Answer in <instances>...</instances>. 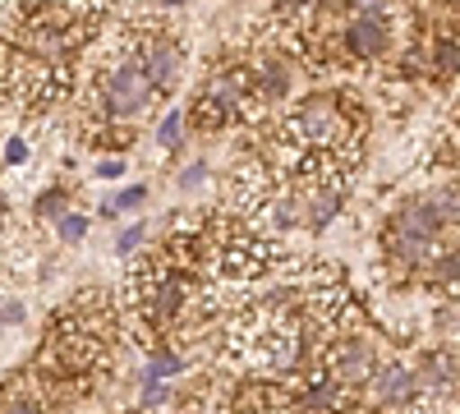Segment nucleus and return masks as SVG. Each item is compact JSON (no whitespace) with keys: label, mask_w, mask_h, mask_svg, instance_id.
Returning <instances> with one entry per match:
<instances>
[{"label":"nucleus","mask_w":460,"mask_h":414,"mask_svg":"<svg viewBox=\"0 0 460 414\" xmlns=\"http://www.w3.org/2000/svg\"><path fill=\"white\" fill-rule=\"evenodd\" d=\"M180 134H184V116H180V110H171V116L162 120V129H157V143L162 147H180Z\"/></svg>","instance_id":"13"},{"label":"nucleus","mask_w":460,"mask_h":414,"mask_svg":"<svg viewBox=\"0 0 460 414\" xmlns=\"http://www.w3.org/2000/svg\"><path fill=\"white\" fill-rule=\"evenodd\" d=\"M290 88V69L286 65H262V92L267 97H286Z\"/></svg>","instance_id":"11"},{"label":"nucleus","mask_w":460,"mask_h":414,"mask_svg":"<svg viewBox=\"0 0 460 414\" xmlns=\"http://www.w3.org/2000/svg\"><path fill=\"white\" fill-rule=\"evenodd\" d=\"M203 180H208V166H203V162H199V166H189V171L180 175V184H184V189H199Z\"/></svg>","instance_id":"18"},{"label":"nucleus","mask_w":460,"mask_h":414,"mask_svg":"<svg viewBox=\"0 0 460 414\" xmlns=\"http://www.w3.org/2000/svg\"><path fill=\"white\" fill-rule=\"evenodd\" d=\"M56 235H60L65 244H79V240L88 235V216H84V212H65V216H56Z\"/></svg>","instance_id":"10"},{"label":"nucleus","mask_w":460,"mask_h":414,"mask_svg":"<svg viewBox=\"0 0 460 414\" xmlns=\"http://www.w3.org/2000/svg\"><path fill=\"white\" fill-rule=\"evenodd\" d=\"M147 198V189L143 184H134V189H125L120 198H111V203H102V216H115V212H125V207H138Z\"/></svg>","instance_id":"12"},{"label":"nucleus","mask_w":460,"mask_h":414,"mask_svg":"<svg viewBox=\"0 0 460 414\" xmlns=\"http://www.w3.org/2000/svg\"><path fill=\"white\" fill-rule=\"evenodd\" d=\"M456 392H460V373H456Z\"/></svg>","instance_id":"23"},{"label":"nucleus","mask_w":460,"mask_h":414,"mask_svg":"<svg viewBox=\"0 0 460 414\" xmlns=\"http://www.w3.org/2000/svg\"><path fill=\"white\" fill-rule=\"evenodd\" d=\"M97 97H102V110L115 120H134L147 110L152 101V84L143 79V69L134 65V56H120L115 65H106L97 74Z\"/></svg>","instance_id":"1"},{"label":"nucleus","mask_w":460,"mask_h":414,"mask_svg":"<svg viewBox=\"0 0 460 414\" xmlns=\"http://www.w3.org/2000/svg\"><path fill=\"white\" fill-rule=\"evenodd\" d=\"M373 368H377V359H373V350L359 341V336H341V341L327 350V378H336L341 387L345 383H368L373 378Z\"/></svg>","instance_id":"4"},{"label":"nucleus","mask_w":460,"mask_h":414,"mask_svg":"<svg viewBox=\"0 0 460 414\" xmlns=\"http://www.w3.org/2000/svg\"><path fill=\"white\" fill-rule=\"evenodd\" d=\"M97 175H102V180H115V175H120V162H102Z\"/></svg>","instance_id":"20"},{"label":"nucleus","mask_w":460,"mask_h":414,"mask_svg":"<svg viewBox=\"0 0 460 414\" xmlns=\"http://www.w3.org/2000/svg\"><path fill=\"white\" fill-rule=\"evenodd\" d=\"M129 56H134V65L143 69V79L152 84V92H166V88H175V79H180V65H184V51L171 42L166 32H134L129 37Z\"/></svg>","instance_id":"2"},{"label":"nucleus","mask_w":460,"mask_h":414,"mask_svg":"<svg viewBox=\"0 0 460 414\" xmlns=\"http://www.w3.org/2000/svg\"><path fill=\"white\" fill-rule=\"evenodd\" d=\"M138 244H143V225H129V231H125L120 240H115V253H125V258H129Z\"/></svg>","instance_id":"15"},{"label":"nucleus","mask_w":460,"mask_h":414,"mask_svg":"<svg viewBox=\"0 0 460 414\" xmlns=\"http://www.w3.org/2000/svg\"><path fill=\"white\" fill-rule=\"evenodd\" d=\"M175 373H184V359L175 350H157L152 364H147V383H166V378H175Z\"/></svg>","instance_id":"8"},{"label":"nucleus","mask_w":460,"mask_h":414,"mask_svg":"<svg viewBox=\"0 0 460 414\" xmlns=\"http://www.w3.org/2000/svg\"><path fill=\"white\" fill-rule=\"evenodd\" d=\"M162 5H184V0H162Z\"/></svg>","instance_id":"22"},{"label":"nucleus","mask_w":460,"mask_h":414,"mask_svg":"<svg viewBox=\"0 0 460 414\" xmlns=\"http://www.w3.org/2000/svg\"><path fill=\"white\" fill-rule=\"evenodd\" d=\"M456 373H460V368H451L442 355H433V359L424 364V387H429V396H433V392H447V387H456Z\"/></svg>","instance_id":"7"},{"label":"nucleus","mask_w":460,"mask_h":414,"mask_svg":"<svg viewBox=\"0 0 460 414\" xmlns=\"http://www.w3.org/2000/svg\"><path fill=\"white\" fill-rule=\"evenodd\" d=\"M438 65H442V69H456V65H460V51H456V47H442V51H438Z\"/></svg>","instance_id":"19"},{"label":"nucleus","mask_w":460,"mask_h":414,"mask_svg":"<svg viewBox=\"0 0 460 414\" xmlns=\"http://www.w3.org/2000/svg\"><path fill=\"white\" fill-rule=\"evenodd\" d=\"M0 414H42V401H37L32 392H23V387H10L5 396H0Z\"/></svg>","instance_id":"9"},{"label":"nucleus","mask_w":460,"mask_h":414,"mask_svg":"<svg viewBox=\"0 0 460 414\" xmlns=\"http://www.w3.org/2000/svg\"><path fill=\"white\" fill-rule=\"evenodd\" d=\"M5 162H10V166H23V162H28V143H23V138H10V147H5Z\"/></svg>","instance_id":"17"},{"label":"nucleus","mask_w":460,"mask_h":414,"mask_svg":"<svg viewBox=\"0 0 460 414\" xmlns=\"http://www.w3.org/2000/svg\"><path fill=\"white\" fill-rule=\"evenodd\" d=\"M14 322H23V304L19 299H0V327H14Z\"/></svg>","instance_id":"16"},{"label":"nucleus","mask_w":460,"mask_h":414,"mask_svg":"<svg viewBox=\"0 0 460 414\" xmlns=\"http://www.w3.org/2000/svg\"><path fill=\"white\" fill-rule=\"evenodd\" d=\"M345 47H350V56H359V60H373V56H382L387 51V23L382 19H355L350 28H345Z\"/></svg>","instance_id":"6"},{"label":"nucleus","mask_w":460,"mask_h":414,"mask_svg":"<svg viewBox=\"0 0 460 414\" xmlns=\"http://www.w3.org/2000/svg\"><path fill=\"white\" fill-rule=\"evenodd\" d=\"M69 207H65V194L60 189H47L42 198H37V216H47V221H56V216H65Z\"/></svg>","instance_id":"14"},{"label":"nucleus","mask_w":460,"mask_h":414,"mask_svg":"<svg viewBox=\"0 0 460 414\" xmlns=\"http://www.w3.org/2000/svg\"><path fill=\"white\" fill-rule=\"evenodd\" d=\"M438 231H442V216L433 212L429 198H419V203L401 207V216H396V225H392V249H396L405 262H424V258L433 253Z\"/></svg>","instance_id":"3"},{"label":"nucleus","mask_w":460,"mask_h":414,"mask_svg":"<svg viewBox=\"0 0 460 414\" xmlns=\"http://www.w3.org/2000/svg\"><path fill=\"white\" fill-rule=\"evenodd\" d=\"M414 387H419V378H414L405 364H377V368H373V401H377V405L410 414Z\"/></svg>","instance_id":"5"},{"label":"nucleus","mask_w":460,"mask_h":414,"mask_svg":"<svg viewBox=\"0 0 460 414\" xmlns=\"http://www.w3.org/2000/svg\"><path fill=\"white\" fill-rule=\"evenodd\" d=\"M281 10H304V5H314V0H277Z\"/></svg>","instance_id":"21"}]
</instances>
